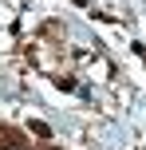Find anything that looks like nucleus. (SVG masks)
I'll use <instances>...</instances> for the list:
<instances>
[{"label":"nucleus","mask_w":146,"mask_h":150,"mask_svg":"<svg viewBox=\"0 0 146 150\" xmlns=\"http://www.w3.org/2000/svg\"><path fill=\"white\" fill-rule=\"evenodd\" d=\"M0 150H36V142H32V138H24L20 127L0 122Z\"/></svg>","instance_id":"f257e3e1"},{"label":"nucleus","mask_w":146,"mask_h":150,"mask_svg":"<svg viewBox=\"0 0 146 150\" xmlns=\"http://www.w3.org/2000/svg\"><path fill=\"white\" fill-rule=\"evenodd\" d=\"M36 150H59V146H55V142H39Z\"/></svg>","instance_id":"7ed1b4c3"},{"label":"nucleus","mask_w":146,"mask_h":150,"mask_svg":"<svg viewBox=\"0 0 146 150\" xmlns=\"http://www.w3.org/2000/svg\"><path fill=\"white\" fill-rule=\"evenodd\" d=\"M138 55H142V59H146V47H138Z\"/></svg>","instance_id":"20e7f679"},{"label":"nucleus","mask_w":146,"mask_h":150,"mask_svg":"<svg viewBox=\"0 0 146 150\" xmlns=\"http://www.w3.org/2000/svg\"><path fill=\"white\" fill-rule=\"evenodd\" d=\"M32 130H36V134H39V138H44V142H47V138H51V130H47V127H44V122H32Z\"/></svg>","instance_id":"f03ea898"}]
</instances>
